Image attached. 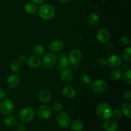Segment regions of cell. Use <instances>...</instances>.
Instances as JSON below:
<instances>
[{"label": "cell", "instance_id": "cell-18", "mask_svg": "<svg viewBox=\"0 0 131 131\" xmlns=\"http://www.w3.org/2000/svg\"><path fill=\"white\" fill-rule=\"evenodd\" d=\"M104 128L106 131H117L118 125L115 120H107L104 124Z\"/></svg>", "mask_w": 131, "mask_h": 131}, {"label": "cell", "instance_id": "cell-41", "mask_svg": "<svg viewBox=\"0 0 131 131\" xmlns=\"http://www.w3.org/2000/svg\"><path fill=\"white\" fill-rule=\"evenodd\" d=\"M121 66H122V68L124 70H126V69H129V65H128L127 63H126V62L122 63Z\"/></svg>", "mask_w": 131, "mask_h": 131}, {"label": "cell", "instance_id": "cell-42", "mask_svg": "<svg viewBox=\"0 0 131 131\" xmlns=\"http://www.w3.org/2000/svg\"><path fill=\"white\" fill-rule=\"evenodd\" d=\"M71 68H72V70H76V69H78L79 67V65H78V63H74V64H71Z\"/></svg>", "mask_w": 131, "mask_h": 131}, {"label": "cell", "instance_id": "cell-37", "mask_svg": "<svg viewBox=\"0 0 131 131\" xmlns=\"http://www.w3.org/2000/svg\"><path fill=\"white\" fill-rule=\"evenodd\" d=\"M99 63L101 67H106L107 65V59L105 58H102L99 60Z\"/></svg>", "mask_w": 131, "mask_h": 131}, {"label": "cell", "instance_id": "cell-28", "mask_svg": "<svg viewBox=\"0 0 131 131\" xmlns=\"http://www.w3.org/2000/svg\"><path fill=\"white\" fill-rule=\"evenodd\" d=\"M124 79L125 83L127 84H131V70L130 69H127L126 70H124Z\"/></svg>", "mask_w": 131, "mask_h": 131}, {"label": "cell", "instance_id": "cell-3", "mask_svg": "<svg viewBox=\"0 0 131 131\" xmlns=\"http://www.w3.org/2000/svg\"><path fill=\"white\" fill-rule=\"evenodd\" d=\"M35 113L31 107H24L21 109L18 113V118L22 122H28L34 118Z\"/></svg>", "mask_w": 131, "mask_h": 131}, {"label": "cell", "instance_id": "cell-17", "mask_svg": "<svg viewBox=\"0 0 131 131\" xmlns=\"http://www.w3.org/2000/svg\"><path fill=\"white\" fill-rule=\"evenodd\" d=\"M6 83L10 88H15L20 83V78L16 74H11L8 77Z\"/></svg>", "mask_w": 131, "mask_h": 131}, {"label": "cell", "instance_id": "cell-38", "mask_svg": "<svg viewBox=\"0 0 131 131\" xmlns=\"http://www.w3.org/2000/svg\"><path fill=\"white\" fill-rule=\"evenodd\" d=\"M6 93L5 92V90L1 88H0V99H3L6 97Z\"/></svg>", "mask_w": 131, "mask_h": 131}, {"label": "cell", "instance_id": "cell-10", "mask_svg": "<svg viewBox=\"0 0 131 131\" xmlns=\"http://www.w3.org/2000/svg\"><path fill=\"white\" fill-rule=\"evenodd\" d=\"M110 38V33L107 28H101L97 33V39L101 43H106L109 41Z\"/></svg>", "mask_w": 131, "mask_h": 131}, {"label": "cell", "instance_id": "cell-9", "mask_svg": "<svg viewBox=\"0 0 131 131\" xmlns=\"http://www.w3.org/2000/svg\"><path fill=\"white\" fill-rule=\"evenodd\" d=\"M82 58V52L78 49H74L69 52L68 59L70 64L78 63Z\"/></svg>", "mask_w": 131, "mask_h": 131}, {"label": "cell", "instance_id": "cell-7", "mask_svg": "<svg viewBox=\"0 0 131 131\" xmlns=\"http://www.w3.org/2000/svg\"><path fill=\"white\" fill-rule=\"evenodd\" d=\"M14 110V104L10 99H6L0 103V112L3 115H7L12 113Z\"/></svg>", "mask_w": 131, "mask_h": 131}, {"label": "cell", "instance_id": "cell-23", "mask_svg": "<svg viewBox=\"0 0 131 131\" xmlns=\"http://www.w3.org/2000/svg\"><path fill=\"white\" fill-rule=\"evenodd\" d=\"M121 111L128 118H131V106L129 103H124L121 106Z\"/></svg>", "mask_w": 131, "mask_h": 131}, {"label": "cell", "instance_id": "cell-4", "mask_svg": "<svg viewBox=\"0 0 131 131\" xmlns=\"http://www.w3.org/2000/svg\"><path fill=\"white\" fill-rule=\"evenodd\" d=\"M57 62L56 56L52 52H47L43 56L42 60V63L43 67L46 69H51L56 65Z\"/></svg>", "mask_w": 131, "mask_h": 131}, {"label": "cell", "instance_id": "cell-30", "mask_svg": "<svg viewBox=\"0 0 131 131\" xmlns=\"http://www.w3.org/2000/svg\"><path fill=\"white\" fill-rule=\"evenodd\" d=\"M20 63L18 62L17 61H13L10 64V69L12 71L14 72L17 73L19 72L20 70Z\"/></svg>", "mask_w": 131, "mask_h": 131}, {"label": "cell", "instance_id": "cell-40", "mask_svg": "<svg viewBox=\"0 0 131 131\" xmlns=\"http://www.w3.org/2000/svg\"><path fill=\"white\" fill-rule=\"evenodd\" d=\"M105 47H106V48L107 49H111L113 47L112 43H111V42L107 41V42H106V46H105Z\"/></svg>", "mask_w": 131, "mask_h": 131}, {"label": "cell", "instance_id": "cell-25", "mask_svg": "<svg viewBox=\"0 0 131 131\" xmlns=\"http://www.w3.org/2000/svg\"><path fill=\"white\" fill-rule=\"evenodd\" d=\"M122 75V71L121 69H116V68H115V69L110 73V78L113 81L119 80L121 78Z\"/></svg>", "mask_w": 131, "mask_h": 131}, {"label": "cell", "instance_id": "cell-13", "mask_svg": "<svg viewBox=\"0 0 131 131\" xmlns=\"http://www.w3.org/2000/svg\"><path fill=\"white\" fill-rule=\"evenodd\" d=\"M60 78L61 80L65 83L71 81L74 78V72L71 69H69L68 67L64 69L61 71Z\"/></svg>", "mask_w": 131, "mask_h": 131}, {"label": "cell", "instance_id": "cell-32", "mask_svg": "<svg viewBox=\"0 0 131 131\" xmlns=\"http://www.w3.org/2000/svg\"><path fill=\"white\" fill-rule=\"evenodd\" d=\"M119 42L123 46H128L130 45V40L129 39V38L126 37H122L121 38H120L119 39Z\"/></svg>", "mask_w": 131, "mask_h": 131}, {"label": "cell", "instance_id": "cell-20", "mask_svg": "<svg viewBox=\"0 0 131 131\" xmlns=\"http://www.w3.org/2000/svg\"><path fill=\"white\" fill-rule=\"evenodd\" d=\"M100 21V17L96 13H92L90 14L87 18V22L88 24L92 26L97 25Z\"/></svg>", "mask_w": 131, "mask_h": 131}, {"label": "cell", "instance_id": "cell-24", "mask_svg": "<svg viewBox=\"0 0 131 131\" xmlns=\"http://www.w3.org/2000/svg\"><path fill=\"white\" fill-rule=\"evenodd\" d=\"M70 127L73 131H81L84 128V124L81 120H76L72 123Z\"/></svg>", "mask_w": 131, "mask_h": 131}, {"label": "cell", "instance_id": "cell-35", "mask_svg": "<svg viewBox=\"0 0 131 131\" xmlns=\"http://www.w3.org/2000/svg\"><path fill=\"white\" fill-rule=\"evenodd\" d=\"M26 57L23 54H20L17 57V61L19 63H24L26 61Z\"/></svg>", "mask_w": 131, "mask_h": 131}, {"label": "cell", "instance_id": "cell-19", "mask_svg": "<svg viewBox=\"0 0 131 131\" xmlns=\"http://www.w3.org/2000/svg\"><path fill=\"white\" fill-rule=\"evenodd\" d=\"M62 93L63 95L66 98L68 99L74 98L75 96V94H76L75 89L72 86H66L64 87L63 89Z\"/></svg>", "mask_w": 131, "mask_h": 131}, {"label": "cell", "instance_id": "cell-33", "mask_svg": "<svg viewBox=\"0 0 131 131\" xmlns=\"http://www.w3.org/2000/svg\"><path fill=\"white\" fill-rule=\"evenodd\" d=\"M122 111L119 110H115L114 111H112V115L111 116H113L115 118L119 119L122 117Z\"/></svg>", "mask_w": 131, "mask_h": 131}, {"label": "cell", "instance_id": "cell-21", "mask_svg": "<svg viewBox=\"0 0 131 131\" xmlns=\"http://www.w3.org/2000/svg\"><path fill=\"white\" fill-rule=\"evenodd\" d=\"M4 124L8 127H14L16 126L17 124H18L17 119L13 116H7L4 120Z\"/></svg>", "mask_w": 131, "mask_h": 131}, {"label": "cell", "instance_id": "cell-5", "mask_svg": "<svg viewBox=\"0 0 131 131\" xmlns=\"http://www.w3.org/2000/svg\"><path fill=\"white\" fill-rule=\"evenodd\" d=\"M91 90L96 94L102 93L107 88V83L104 79H97L91 84Z\"/></svg>", "mask_w": 131, "mask_h": 131}, {"label": "cell", "instance_id": "cell-43", "mask_svg": "<svg viewBox=\"0 0 131 131\" xmlns=\"http://www.w3.org/2000/svg\"><path fill=\"white\" fill-rule=\"evenodd\" d=\"M58 1L62 4H67V3H69V2H70L71 0H58Z\"/></svg>", "mask_w": 131, "mask_h": 131}, {"label": "cell", "instance_id": "cell-31", "mask_svg": "<svg viewBox=\"0 0 131 131\" xmlns=\"http://www.w3.org/2000/svg\"><path fill=\"white\" fill-rule=\"evenodd\" d=\"M51 107L53 111H56V112H59L63 110V105L60 102H54V103H52Z\"/></svg>", "mask_w": 131, "mask_h": 131}, {"label": "cell", "instance_id": "cell-34", "mask_svg": "<svg viewBox=\"0 0 131 131\" xmlns=\"http://www.w3.org/2000/svg\"><path fill=\"white\" fill-rule=\"evenodd\" d=\"M123 98L125 101H130L131 99V93L130 90H127L123 94Z\"/></svg>", "mask_w": 131, "mask_h": 131}, {"label": "cell", "instance_id": "cell-1", "mask_svg": "<svg viewBox=\"0 0 131 131\" xmlns=\"http://www.w3.org/2000/svg\"><path fill=\"white\" fill-rule=\"evenodd\" d=\"M56 14V10L53 5L49 3H45L41 5L38 8V15L46 20L53 19Z\"/></svg>", "mask_w": 131, "mask_h": 131}, {"label": "cell", "instance_id": "cell-26", "mask_svg": "<svg viewBox=\"0 0 131 131\" xmlns=\"http://www.w3.org/2000/svg\"><path fill=\"white\" fill-rule=\"evenodd\" d=\"M32 52L36 55V56H40L44 54L45 49L42 46L39 44H37L35 46H33L31 49Z\"/></svg>", "mask_w": 131, "mask_h": 131}, {"label": "cell", "instance_id": "cell-22", "mask_svg": "<svg viewBox=\"0 0 131 131\" xmlns=\"http://www.w3.org/2000/svg\"><path fill=\"white\" fill-rule=\"evenodd\" d=\"M24 11L27 14H33L36 12V11L37 10V5L35 3H33V2H28L24 5Z\"/></svg>", "mask_w": 131, "mask_h": 131}, {"label": "cell", "instance_id": "cell-14", "mask_svg": "<svg viewBox=\"0 0 131 131\" xmlns=\"http://www.w3.org/2000/svg\"><path fill=\"white\" fill-rule=\"evenodd\" d=\"M26 62L28 67L32 68V69H37V68L39 67L42 64V60L38 56L33 55V56H31L28 59H27Z\"/></svg>", "mask_w": 131, "mask_h": 131}, {"label": "cell", "instance_id": "cell-29", "mask_svg": "<svg viewBox=\"0 0 131 131\" xmlns=\"http://www.w3.org/2000/svg\"><path fill=\"white\" fill-rule=\"evenodd\" d=\"M122 56L124 60L126 61H130L131 60V47H128L124 51L122 54Z\"/></svg>", "mask_w": 131, "mask_h": 131}, {"label": "cell", "instance_id": "cell-15", "mask_svg": "<svg viewBox=\"0 0 131 131\" xmlns=\"http://www.w3.org/2000/svg\"><path fill=\"white\" fill-rule=\"evenodd\" d=\"M38 99L43 103H48L52 99V94L47 89H42L38 94Z\"/></svg>", "mask_w": 131, "mask_h": 131}, {"label": "cell", "instance_id": "cell-12", "mask_svg": "<svg viewBox=\"0 0 131 131\" xmlns=\"http://www.w3.org/2000/svg\"><path fill=\"white\" fill-rule=\"evenodd\" d=\"M122 63L121 56L118 54H113L107 59V65L112 68H117L121 65Z\"/></svg>", "mask_w": 131, "mask_h": 131}, {"label": "cell", "instance_id": "cell-16", "mask_svg": "<svg viewBox=\"0 0 131 131\" xmlns=\"http://www.w3.org/2000/svg\"><path fill=\"white\" fill-rule=\"evenodd\" d=\"M58 69L60 71L63 70L64 69H66L69 66L70 62L68 59V56L66 54H62L60 55L58 58Z\"/></svg>", "mask_w": 131, "mask_h": 131}, {"label": "cell", "instance_id": "cell-2", "mask_svg": "<svg viewBox=\"0 0 131 131\" xmlns=\"http://www.w3.org/2000/svg\"><path fill=\"white\" fill-rule=\"evenodd\" d=\"M96 113L99 118L102 120H108L111 117L112 109L109 104L106 102H102L97 107Z\"/></svg>", "mask_w": 131, "mask_h": 131}, {"label": "cell", "instance_id": "cell-27", "mask_svg": "<svg viewBox=\"0 0 131 131\" xmlns=\"http://www.w3.org/2000/svg\"><path fill=\"white\" fill-rule=\"evenodd\" d=\"M80 81L84 86H89L92 83V79L88 74H83L80 78Z\"/></svg>", "mask_w": 131, "mask_h": 131}, {"label": "cell", "instance_id": "cell-8", "mask_svg": "<svg viewBox=\"0 0 131 131\" xmlns=\"http://www.w3.org/2000/svg\"><path fill=\"white\" fill-rule=\"evenodd\" d=\"M52 111L47 105H42L37 110V115L42 120H47L51 116Z\"/></svg>", "mask_w": 131, "mask_h": 131}, {"label": "cell", "instance_id": "cell-36", "mask_svg": "<svg viewBox=\"0 0 131 131\" xmlns=\"http://www.w3.org/2000/svg\"><path fill=\"white\" fill-rule=\"evenodd\" d=\"M17 131H26V125L24 124H17Z\"/></svg>", "mask_w": 131, "mask_h": 131}, {"label": "cell", "instance_id": "cell-6", "mask_svg": "<svg viewBox=\"0 0 131 131\" xmlns=\"http://www.w3.org/2000/svg\"><path fill=\"white\" fill-rule=\"evenodd\" d=\"M56 122L61 128H67L71 123V119L66 112H61L56 116Z\"/></svg>", "mask_w": 131, "mask_h": 131}, {"label": "cell", "instance_id": "cell-11", "mask_svg": "<svg viewBox=\"0 0 131 131\" xmlns=\"http://www.w3.org/2000/svg\"><path fill=\"white\" fill-rule=\"evenodd\" d=\"M64 42L61 40H55L49 45V49L52 52H60L64 48Z\"/></svg>", "mask_w": 131, "mask_h": 131}, {"label": "cell", "instance_id": "cell-39", "mask_svg": "<svg viewBox=\"0 0 131 131\" xmlns=\"http://www.w3.org/2000/svg\"><path fill=\"white\" fill-rule=\"evenodd\" d=\"M31 1L35 5H42V4L44 3L46 0H31Z\"/></svg>", "mask_w": 131, "mask_h": 131}]
</instances>
